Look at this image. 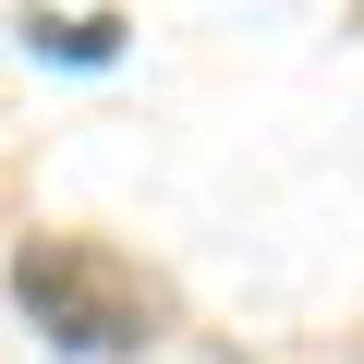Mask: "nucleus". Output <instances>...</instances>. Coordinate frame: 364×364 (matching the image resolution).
<instances>
[{"label": "nucleus", "instance_id": "nucleus-1", "mask_svg": "<svg viewBox=\"0 0 364 364\" xmlns=\"http://www.w3.org/2000/svg\"><path fill=\"white\" fill-rule=\"evenodd\" d=\"M13 304H25V328H37L49 352H85V364H122V352H146V340L170 328V291H158L134 255L85 243V231H37V243L13 255Z\"/></svg>", "mask_w": 364, "mask_h": 364}]
</instances>
